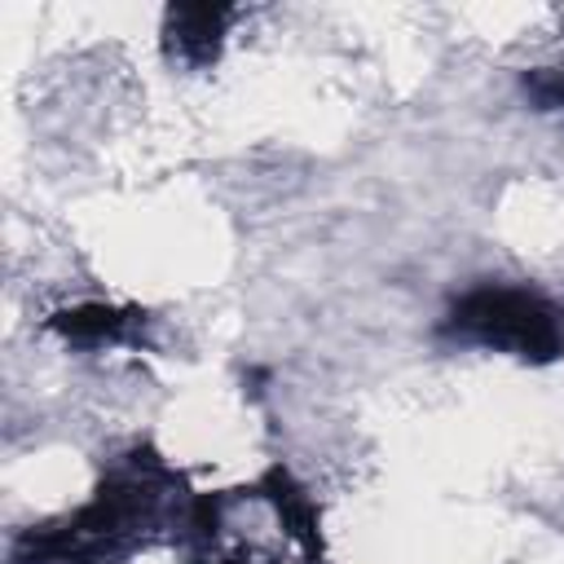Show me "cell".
<instances>
[{
    "instance_id": "4",
    "label": "cell",
    "mask_w": 564,
    "mask_h": 564,
    "mask_svg": "<svg viewBox=\"0 0 564 564\" xmlns=\"http://www.w3.org/2000/svg\"><path fill=\"white\" fill-rule=\"evenodd\" d=\"M529 93H533L542 106H560V110H564V66L533 75V79H529Z\"/></svg>"
},
{
    "instance_id": "3",
    "label": "cell",
    "mask_w": 564,
    "mask_h": 564,
    "mask_svg": "<svg viewBox=\"0 0 564 564\" xmlns=\"http://www.w3.org/2000/svg\"><path fill=\"white\" fill-rule=\"evenodd\" d=\"M225 22H229V9H212V4H185V9H172V40H176V53L185 62H212L216 48H220V35H225Z\"/></svg>"
},
{
    "instance_id": "2",
    "label": "cell",
    "mask_w": 564,
    "mask_h": 564,
    "mask_svg": "<svg viewBox=\"0 0 564 564\" xmlns=\"http://www.w3.org/2000/svg\"><path fill=\"white\" fill-rule=\"evenodd\" d=\"M137 313H123L115 304H75L66 308L53 326L70 339V344H88V348H101V344H123L132 330H137Z\"/></svg>"
},
{
    "instance_id": "1",
    "label": "cell",
    "mask_w": 564,
    "mask_h": 564,
    "mask_svg": "<svg viewBox=\"0 0 564 564\" xmlns=\"http://www.w3.org/2000/svg\"><path fill=\"white\" fill-rule=\"evenodd\" d=\"M445 335L542 366L564 357V308L533 286L489 282L454 300L445 313Z\"/></svg>"
}]
</instances>
